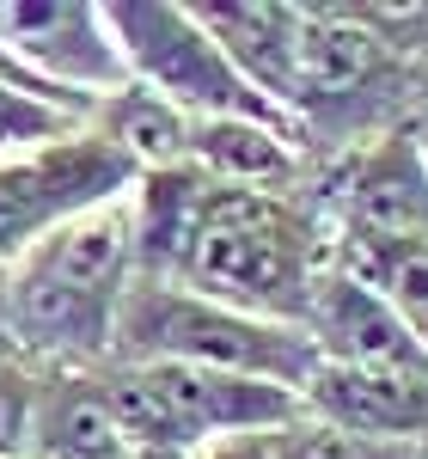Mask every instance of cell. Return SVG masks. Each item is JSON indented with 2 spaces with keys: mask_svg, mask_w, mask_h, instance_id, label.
<instances>
[{
  "mask_svg": "<svg viewBox=\"0 0 428 459\" xmlns=\"http://www.w3.org/2000/svg\"><path fill=\"white\" fill-rule=\"evenodd\" d=\"M31 398H37V368H25L19 355H0V459L25 454V435H31Z\"/></svg>",
  "mask_w": 428,
  "mask_h": 459,
  "instance_id": "obj_18",
  "label": "cell"
},
{
  "mask_svg": "<svg viewBox=\"0 0 428 459\" xmlns=\"http://www.w3.org/2000/svg\"><path fill=\"white\" fill-rule=\"evenodd\" d=\"M300 142L306 135L276 129V123L214 117V123H196V135H190V166L214 184H233V190H294Z\"/></svg>",
  "mask_w": 428,
  "mask_h": 459,
  "instance_id": "obj_12",
  "label": "cell"
},
{
  "mask_svg": "<svg viewBox=\"0 0 428 459\" xmlns=\"http://www.w3.org/2000/svg\"><path fill=\"white\" fill-rule=\"evenodd\" d=\"M25 454L31 459H129V441L110 423L92 368H37Z\"/></svg>",
  "mask_w": 428,
  "mask_h": 459,
  "instance_id": "obj_11",
  "label": "cell"
},
{
  "mask_svg": "<svg viewBox=\"0 0 428 459\" xmlns=\"http://www.w3.org/2000/svg\"><path fill=\"white\" fill-rule=\"evenodd\" d=\"M300 411L337 423L349 435L386 441V447H428V374L392 368H312L300 386Z\"/></svg>",
  "mask_w": 428,
  "mask_h": 459,
  "instance_id": "obj_10",
  "label": "cell"
},
{
  "mask_svg": "<svg viewBox=\"0 0 428 459\" xmlns=\"http://www.w3.org/2000/svg\"><path fill=\"white\" fill-rule=\"evenodd\" d=\"M410 459H428V447H410Z\"/></svg>",
  "mask_w": 428,
  "mask_h": 459,
  "instance_id": "obj_22",
  "label": "cell"
},
{
  "mask_svg": "<svg viewBox=\"0 0 428 459\" xmlns=\"http://www.w3.org/2000/svg\"><path fill=\"white\" fill-rule=\"evenodd\" d=\"M300 331H306V343L319 350L324 368H392V374H428L423 343L398 325V313L367 282H355L349 270H337V264H324V270H319Z\"/></svg>",
  "mask_w": 428,
  "mask_h": 459,
  "instance_id": "obj_9",
  "label": "cell"
},
{
  "mask_svg": "<svg viewBox=\"0 0 428 459\" xmlns=\"http://www.w3.org/2000/svg\"><path fill=\"white\" fill-rule=\"evenodd\" d=\"M6 459H31V454H6Z\"/></svg>",
  "mask_w": 428,
  "mask_h": 459,
  "instance_id": "obj_23",
  "label": "cell"
},
{
  "mask_svg": "<svg viewBox=\"0 0 428 459\" xmlns=\"http://www.w3.org/2000/svg\"><path fill=\"white\" fill-rule=\"evenodd\" d=\"M276 429H257V435H233V441H214L202 447L196 459H276V441H270Z\"/></svg>",
  "mask_w": 428,
  "mask_h": 459,
  "instance_id": "obj_19",
  "label": "cell"
},
{
  "mask_svg": "<svg viewBox=\"0 0 428 459\" xmlns=\"http://www.w3.org/2000/svg\"><path fill=\"white\" fill-rule=\"evenodd\" d=\"M135 276L196 288L233 313L294 325L330 264L324 214L300 190H233L196 166L147 172L135 190Z\"/></svg>",
  "mask_w": 428,
  "mask_h": 459,
  "instance_id": "obj_1",
  "label": "cell"
},
{
  "mask_svg": "<svg viewBox=\"0 0 428 459\" xmlns=\"http://www.w3.org/2000/svg\"><path fill=\"white\" fill-rule=\"evenodd\" d=\"M276 459H410V447H386V441H367V435H349L337 423H319V417H294L276 435Z\"/></svg>",
  "mask_w": 428,
  "mask_h": 459,
  "instance_id": "obj_16",
  "label": "cell"
},
{
  "mask_svg": "<svg viewBox=\"0 0 428 459\" xmlns=\"http://www.w3.org/2000/svg\"><path fill=\"white\" fill-rule=\"evenodd\" d=\"M110 361H178V368H214V374H245V380L300 392L319 368V350L294 325L233 313L209 294L159 276H135L116 307Z\"/></svg>",
  "mask_w": 428,
  "mask_h": 459,
  "instance_id": "obj_3",
  "label": "cell"
},
{
  "mask_svg": "<svg viewBox=\"0 0 428 459\" xmlns=\"http://www.w3.org/2000/svg\"><path fill=\"white\" fill-rule=\"evenodd\" d=\"M0 43L49 86L98 105L129 86L105 6L92 0H0Z\"/></svg>",
  "mask_w": 428,
  "mask_h": 459,
  "instance_id": "obj_8",
  "label": "cell"
},
{
  "mask_svg": "<svg viewBox=\"0 0 428 459\" xmlns=\"http://www.w3.org/2000/svg\"><path fill=\"white\" fill-rule=\"evenodd\" d=\"M423 147H428V142H423Z\"/></svg>",
  "mask_w": 428,
  "mask_h": 459,
  "instance_id": "obj_24",
  "label": "cell"
},
{
  "mask_svg": "<svg viewBox=\"0 0 428 459\" xmlns=\"http://www.w3.org/2000/svg\"><path fill=\"white\" fill-rule=\"evenodd\" d=\"M330 246H416L428 251V147L410 129L361 142L324 190Z\"/></svg>",
  "mask_w": 428,
  "mask_h": 459,
  "instance_id": "obj_7",
  "label": "cell"
},
{
  "mask_svg": "<svg viewBox=\"0 0 428 459\" xmlns=\"http://www.w3.org/2000/svg\"><path fill=\"white\" fill-rule=\"evenodd\" d=\"M141 172L92 129L62 135L49 147L0 153V270H13L37 239L68 227L73 214H92L129 196Z\"/></svg>",
  "mask_w": 428,
  "mask_h": 459,
  "instance_id": "obj_6",
  "label": "cell"
},
{
  "mask_svg": "<svg viewBox=\"0 0 428 459\" xmlns=\"http://www.w3.org/2000/svg\"><path fill=\"white\" fill-rule=\"evenodd\" d=\"M129 459H196V454H178V447H129Z\"/></svg>",
  "mask_w": 428,
  "mask_h": 459,
  "instance_id": "obj_20",
  "label": "cell"
},
{
  "mask_svg": "<svg viewBox=\"0 0 428 459\" xmlns=\"http://www.w3.org/2000/svg\"><path fill=\"white\" fill-rule=\"evenodd\" d=\"M86 123L62 117L56 105L43 99H25V92H6L0 86V153H25V147H49L62 135H80Z\"/></svg>",
  "mask_w": 428,
  "mask_h": 459,
  "instance_id": "obj_17",
  "label": "cell"
},
{
  "mask_svg": "<svg viewBox=\"0 0 428 459\" xmlns=\"http://www.w3.org/2000/svg\"><path fill=\"white\" fill-rule=\"evenodd\" d=\"M0 355H13V343H6V270H0Z\"/></svg>",
  "mask_w": 428,
  "mask_h": 459,
  "instance_id": "obj_21",
  "label": "cell"
},
{
  "mask_svg": "<svg viewBox=\"0 0 428 459\" xmlns=\"http://www.w3.org/2000/svg\"><path fill=\"white\" fill-rule=\"evenodd\" d=\"M135 282V203L73 214L6 270V343L25 368L110 361L116 307Z\"/></svg>",
  "mask_w": 428,
  "mask_h": 459,
  "instance_id": "obj_2",
  "label": "cell"
},
{
  "mask_svg": "<svg viewBox=\"0 0 428 459\" xmlns=\"http://www.w3.org/2000/svg\"><path fill=\"white\" fill-rule=\"evenodd\" d=\"M86 129L105 135V142L147 178V172H178V166H190L196 117H184L178 105L153 99V92H141V86H123V92L98 99V110H92Z\"/></svg>",
  "mask_w": 428,
  "mask_h": 459,
  "instance_id": "obj_14",
  "label": "cell"
},
{
  "mask_svg": "<svg viewBox=\"0 0 428 459\" xmlns=\"http://www.w3.org/2000/svg\"><path fill=\"white\" fill-rule=\"evenodd\" d=\"M110 423L129 447H178L202 454L214 441L282 429L300 417V392L214 374V368H178V361H98L92 368Z\"/></svg>",
  "mask_w": 428,
  "mask_h": 459,
  "instance_id": "obj_4",
  "label": "cell"
},
{
  "mask_svg": "<svg viewBox=\"0 0 428 459\" xmlns=\"http://www.w3.org/2000/svg\"><path fill=\"white\" fill-rule=\"evenodd\" d=\"M330 264L373 288L428 355V251H416V246H330Z\"/></svg>",
  "mask_w": 428,
  "mask_h": 459,
  "instance_id": "obj_15",
  "label": "cell"
},
{
  "mask_svg": "<svg viewBox=\"0 0 428 459\" xmlns=\"http://www.w3.org/2000/svg\"><path fill=\"white\" fill-rule=\"evenodd\" d=\"M105 19H110V37H116V56L129 68V86L178 105L196 123L245 117V123H276V129L300 135V123L282 105H270L245 74L233 68V56L214 43V31L196 19V6L129 0V6H105Z\"/></svg>",
  "mask_w": 428,
  "mask_h": 459,
  "instance_id": "obj_5",
  "label": "cell"
},
{
  "mask_svg": "<svg viewBox=\"0 0 428 459\" xmlns=\"http://www.w3.org/2000/svg\"><path fill=\"white\" fill-rule=\"evenodd\" d=\"M196 19L233 56V68L245 74L270 105H282L294 117V31H300V6H196Z\"/></svg>",
  "mask_w": 428,
  "mask_h": 459,
  "instance_id": "obj_13",
  "label": "cell"
}]
</instances>
